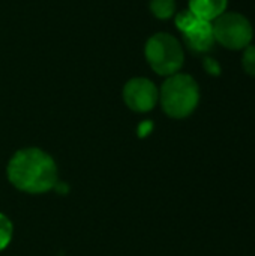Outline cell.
Listing matches in <instances>:
<instances>
[{"label": "cell", "mask_w": 255, "mask_h": 256, "mask_svg": "<svg viewBox=\"0 0 255 256\" xmlns=\"http://www.w3.org/2000/svg\"><path fill=\"white\" fill-rule=\"evenodd\" d=\"M14 236V226L11 224V220L0 213V250L6 249L12 240Z\"/></svg>", "instance_id": "obj_9"}, {"label": "cell", "mask_w": 255, "mask_h": 256, "mask_svg": "<svg viewBox=\"0 0 255 256\" xmlns=\"http://www.w3.org/2000/svg\"><path fill=\"white\" fill-rule=\"evenodd\" d=\"M243 69L246 70V74L255 76V45H248L243 51Z\"/></svg>", "instance_id": "obj_10"}, {"label": "cell", "mask_w": 255, "mask_h": 256, "mask_svg": "<svg viewBox=\"0 0 255 256\" xmlns=\"http://www.w3.org/2000/svg\"><path fill=\"white\" fill-rule=\"evenodd\" d=\"M8 178L21 192L44 194L57 184V165L41 148H21L8 164Z\"/></svg>", "instance_id": "obj_1"}, {"label": "cell", "mask_w": 255, "mask_h": 256, "mask_svg": "<svg viewBox=\"0 0 255 256\" xmlns=\"http://www.w3.org/2000/svg\"><path fill=\"white\" fill-rule=\"evenodd\" d=\"M215 40L230 50L246 48L252 39V26L242 14L224 12L212 24Z\"/></svg>", "instance_id": "obj_4"}, {"label": "cell", "mask_w": 255, "mask_h": 256, "mask_svg": "<svg viewBox=\"0 0 255 256\" xmlns=\"http://www.w3.org/2000/svg\"><path fill=\"white\" fill-rule=\"evenodd\" d=\"M158 99L159 92L147 78H132L123 87V100L128 108L135 112H147L153 110Z\"/></svg>", "instance_id": "obj_5"}, {"label": "cell", "mask_w": 255, "mask_h": 256, "mask_svg": "<svg viewBox=\"0 0 255 256\" xmlns=\"http://www.w3.org/2000/svg\"><path fill=\"white\" fill-rule=\"evenodd\" d=\"M228 0H189V10L204 21H213L227 9Z\"/></svg>", "instance_id": "obj_7"}, {"label": "cell", "mask_w": 255, "mask_h": 256, "mask_svg": "<svg viewBox=\"0 0 255 256\" xmlns=\"http://www.w3.org/2000/svg\"><path fill=\"white\" fill-rule=\"evenodd\" d=\"M183 34L185 44L195 52H206L210 51L215 40L213 36V28H212V22L210 21H204V20H198L189 30H186Z\"/></svg>", "instance_id": "obj_6"}, {"label": "cell", "mask_w": 255, "mask_h": 256, "mask_svg": "<svg viewBox=\"0 0 255 256\" xmlns=\"http://www.w3.org/2000/svg\"><path fill=\"white\" fill-rule=\"evenodd\" d=\"M144 52L150 68L159 75H174L183 64L182 45L168 33H156L149 38Z\"/></svg>", "instance_id": "obj_3"}, {"label": "cell", "mask_w": 255, "mask_h": 256, "mask_svg": "<svg viewBox=\"0 0 255 256\" xmlns=\"http://www.w3.org/2000/svg\"><path fill=\"white\" fill-rule=\"evenodd\" d=\"M159 100L167 116L173 118H185L197 108L200 90L192 76L186 74H174L162 84Z\"/></svg>", "instance_id": "obj_2"}, {"label": "cell", "mask_w": 255, "mask_h": 256, "mask_svg": "<svg viewBox=\"0 0 255 256\" xmlns=\"http://www.w3.org/2000/svg\"><path fill=\"white\" fill-rule=\"evenodd\" d=\"M150 10L156 18L167 20L176 10L174 0H150Z\"/></svg>", "instance_id": "obj_8"}, {"label": "cell", "mask_w": 255, "mask_h": 256, "mask_svg": "<svg viewBox=\"0 0 255 256\" xmlns=\"http://www.w3.org/2000/svg\"><path fill=\"white\" fill-rule=\"evenodd\" d=\"M204 68H206V70H207L209 74H212V75H219L221 68H219V64H218L213 58L207 57V58L204 60Z\"/></svg>", "instance_id": "obj_11"}]
</instances>
